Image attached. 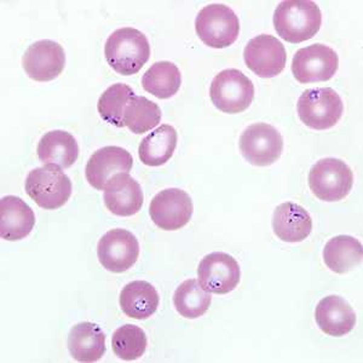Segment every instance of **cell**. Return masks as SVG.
<instances>
[{"label":"cell","instance_id":"obj_10","mask_svg":"<svg viewBox=\"0 0 363 363\" xmlns=\"http://www.w3.org/2000/svg\"><path fill=\"white\" fill-rule=\"evenodd\" d=\"M193 201L184 190L169 188L154 196L149 215L162 230H179L189 223L193 216Z\"/></svg>","mask_w":363,"mask_h":363},{"label":"cell","instance_id":"obj_21","mask_svg":"<svg viewBox=\"0 0 363 363\" xmlns=\"http://www.w3.org/2000/svg\"><path fill=\"white\" fill-rule=\"evenodd\" d=\"M38 157L44 165L69 169L79 157V145L73 135L62 130L45 133L39 140Z\"/></svg>","mask_w":363,"mask_h":363},{"label":"cell","instance_id":"obj_8","mask_svg":"<svg viewBox=\"0 0 363 363\" xmlns=\"http://www.w3.org/2000/svg\"><path fill=\"white\" fill-rule=\"evenodd\" d=\"M240 150L251 165L264 167L280 159L284 140L272 125L257 123L248 126L240 137Z\"/></svg>","mask_w":363,"mask_h":363},{"label":"cell","instance_id":"obj_24","mask_svg":"<svg viewBox=\"0 0 363 363\" xmlns=\"http://www.w3.org/2000/svg\"><path fill=\"white\" fill-rule=\"evenodd\" d=\"M177 131L171 125H161L140 142L138 157L147 166H162L174 155L177 147Z\"/></svg>","mask_w":363,"mask_h":363},{"label":"cell","instance_id":"obj_13","mask_svg":"<svg viewBox=\"0 0 363 363\" xmlns=\"http://www.w3.org/2000/svg\"><path fill=\"white\" fill-rule=\"evenodd\" d=\"M244 60L248 69L259 78L277 77L285 69L287 54L284 44L269 34H259L247 43Z\"/></svg>","mask_w":363,"mask_h":363},{"label":"cell","instance_id":"obj_6","mask_svg":"<svg viewBox=\"0 0 363 363\" xmlns=\"http://www.w3.org/2000/svg\"><path fill=\"white\" fill-rule=\"evenodd\" d=\"M195 30L205 45L224 49L239 38V17L227 5H207L195 18Z\"/></svg>","mask_w":363,"mask_h":363},{"label":"cell","instance_id":"obj_27","mask_svg":"<svg viewBox=\"0 0 363 363\" xmlns=\"http://www.w3.org/2000/svg\"><path fill=\"white\" fill-rule=\"evenodd\" d=\"M160 120L161 109L157 104L147 97L133 96L125 107L123 124L131 133L142 135L157 128Z\"/></svg>","mask_w":363,"mask_h":363},{"label":"cell","instance_id":"obj_7","mask_svg":"<svg viewBox=\"0 0 363 363\" xmlns=\"http://www.w3.org/2000/svg\"><path fill=\"white\" fill-rule=\"evenodd\" d=\"M212 104L220 112L239 114L255 99V86L239 69H224L216 75L210 87Z\"/></svg>","mask_w":363,"mask_h":363},{"label":"cell","instance_id":"obj_19","mask_svg":"<svg viewBox=\"0 0 363 363\" xmlns=\"http://www.w3.org/2000/svg\"><path fill=\"white\" fill-rule=\"evenodd\" d=\"M35 216L29 205L13 195L0 200V236L6 241L25 239L33 230Z\"/></svg>","mask_w":363,"mask_h":363},{"label":"cell","instance_id":"obj_14","mask_svg":"<svg viewBox=\"0 0 363 363\" xmlns=\"http://www.w3.org/2000/svg\"><path fill=\"white\" fill-rule=\"evenodd\" d=\"M66 66L62 46L52 40H39L26 50L22 67L26 74L35 82H51L61 75Z\"/></svg>","mask_w":363,"mask_h":363},{"label":"cell","instance_id":"obj_1","mask_svg":"<svg viewBox=\"0 0 363 363\" xmlns=\"http://www.w3.org/2000/svg\"><path fill=\"white\" fill-rule=\"evenodd\" d=\"M272 22L279 37L298 44L318 34L322 25L321 10L311 0H286L277 6Z\"/></svg>","mask_w":363,"mask_h":363},{"label":"cell","instance_id":"obj_29","mask_svg":"<svg viewBox=\"0 0 363 363\" xmlns=\"http://www.w3.org/2000/svg\"><path fill=\"white\" fill-rule=\"evenodd\" d=\"M148 345L145 330L135 325H124L114 332L112 347L114 354L123 361H135L143 356Z\"/></svg>","mask_w":363,"mask_h":363},{"label":"cell","instance_id":"obj_28","mask_svg":"<svg viewBox=\"0 0 363 363\" xmlns=\"http://www.w3.org/2000/svg\"><path fill=\"white\" fill-rule=\"evenodd\" d=\"M133 96L135 94L133 89L126 84L118 83L108 87L99 97L97 104L99 116L108 124L114 125L116 128H124L123 119L125 107Z\"/></svg>","mask_w":363,"mask_h":363},{"label":"cell","instance_id":"obj_5","mask_svg":"<svg viewBox=\"0 0 363 363\" xmlns=\"http://www.w3.org/2000/svg\"><path fill=\"white\" fill-rule=\"evenodd\" d=\"M354 186V174L347 162L337 157L318 160L309 172V186L322 201L335 203L347 198Z\"/></svg>","mask_w":363,"mask_h":363},{"label":"cell","instance_id":"obj_23","mask_svg":"<svg viewBox=\"0 0 363 363\" xmlns=\"http://www.w3.org/2000/svg\"><path fill=\"white\" fill-rule=\"evenodd\" d=\"M362 244L350 235L332 238L323 248V262L335 274H347L362 262Z\"/></svg>","mask_w":363,"mask_h":363},{"label":"cell","instance_id":"obj_20","mask_svg":"<svg viewBox=\"0 0 363 363\" xmlns=\"http://www.w3.org/2000/svg\"><path fill=\"white\" fill-rule=\"evenodd\" d=\"M68 350L78 362H96L106 352V335L92 322H80L70 330Z\"/></svg>","mask_w":363,"mask_h":363},{"label":"cell","instance_id":"obj_17","mask_svg":"<svg viewBox=\"0 0 363 363\" xmlns=\"http://www.w3.org/2000/svg\"><path fill=\"white\" fill-rule=\"evenodd\" d=\"M274 234L284 242L297 244L308 239L313 230L309 212L294 203H281L272 216Z\"/></svg>","mask_w":363,"mask_h":363},{"label":"cell","instance_id":"obj_16","mask_svg":"<svg viewBox=\"0 0 363 363\" xmlns=\"http://www.w3.org/2000/svg\"><path fill=\"white\" fill-rule=\"evenodd\" d=\"M104 203L113 215L131 217L143 206V191L140 183L128 174H118L104 186Z\"/></svg>","mask_w":363,"mask_h":363},{"label":"cell","instance_id":"obj_18","mask_svg":"<svg viewBox=\"0 0 363 363\" xmlns=\"http://www.w3.org/2000/svg\"><path fill=\"white\" fill-rule=\"evenodd\" d=\"M315 318L318 328L330 337H344L354 330L356 314L350 304L339 296H328L318 303Z\"/></svg>","mask_w":363,"mask_h":363},{"label":"cell","instance_id":"obj_2","mask_svg":"<svg viewBox=\"0 0 363 363\" xmlns=\"http://www.w3.org/2000/svg\"><path fill=\"white\" fill-rule=\"evenodd\" d=\"M108 65L120 75H133L140 72L150 57L148 38L136 28L116 29L104 45Z\"/></svg>","mask_w":363,"mask_h":363},{"label":"cell","instance_id":"obj_15","mask_svg":"<svg viewBox=\"0 0 363 363\" xmlns=\"http://www.w3.org/2000/svg\"><path fill=\"white\" fill-rule=\"evenodd\" d=\"M133 165V155L126 149L109 145L91 155L85 167V176L91 186L104 190L111 178L118 174H128Z\"/></svg>","mask_w":363,"mask_h":363},{"label":"cell","instance_id":"obj_22","mask_svg":"<svg viewBox=\"0 0 363 363\" xmlns=\"http://www.w3.org/2000/svg\"><path fill=\"white\" fill-rule=\"evenodd\" d=\"M159 294L147 281H133L120 292V308L128 318L147 320L157 313Z\"/></svg>","mask_w":363,"mask_h":363},{"label":"cell","instance_id":"obj_11","mask_svg":"<svg viewBox=\"0 0 363 363\" xmlns=\"http://www.w3.org/2000/svg\"><path fill=\"white\" fill-rule=\"evenodd\" d=\"M97 256L101 265L108 272H126L133 268L140 256L138 240L128 230L112 229L99 239Z\"/></svg>","mask_w":363,"mask_h":363},{"label":"cell","instance_id":"obj_26","mask_svg":"<svg viewBox=\"0 0 363 363\" xmlns=\"http://www.w3.org/2000/svg\"><path fill=\"white\" fill-rule=\"evenodd\" d=\"M212 297L200 286L198 280L189 279L178 286L174 294V308L183 318L194 320L206 314Z\"/></svg>","mask_w":363,"mask_h":363},{"label":"cell","instance_id":"obj_3","mask_svg":"<svg viewBox=\"0 0 363 363\" xmlns=\"http://www.w3.org/2000/svg\"><path fill=\"white\" fill-rule=\"evenodd\" d=\"M25 189L38 206L44 210H57L69 200L73 186L62 169L44 165L29 172Z\"/></svg>","mask_w":363,"mask_h":363},{"label":"cell","instance_id":"obj_9","mask_svg":"<svg viewBox=\"0 0 363 363\" xmlns=\"http://www.w3.org/2000/svg\"><path fill=\"white\" fill-rule=\"evenodd\" d=\"M338 67V55L323 44L299 49L292 60V73L301 84L327 82L335 77Z\"/></svg>","mask_w":363,"mask_h":363},{"label":"cell","instance_id":"obj_25","mask_svg":"<svg viewBox=\"0 0 363 363\" xmlns=\"http://www.w3.org/2000/svg\"><path fill=\"white\" fill-rule=\"evenodd\" d=\"M181 85V72L169 61L154 63L142 78L143 89L160 99H171L179 91Z\"/></svg>","mask_w":363,"mask_h":363},{"label":"cell","instance_id":"obj_12","mask_svg":"<svg viewBox=\"0 0 363 363\" xmlns=\"http://www.w3.org/2000/svg\"><path fill=\"white\" fill-rule=\"evenodd\" d=\"M198 279L208 294H227L239 285L241 270L234 257L224 252H213L200 262Z\"/></svg>","mask_w":363,"mask_h":363},{"label":"cell","instance_id":"obj_4","mask_svg":"<svg viewBox=\"0 0 363 363\" xmlns=\"http://www.w3.org/2000/svg\"><path fill=\"white\" fill-rule=\"evenodd\" d=\"M298 116L303 124L313 130L335 128L344 113L340 96L330 87L309 89L298 99Z\"/></svg>","mask_w":363,"mask_h":363}]
</instances>
